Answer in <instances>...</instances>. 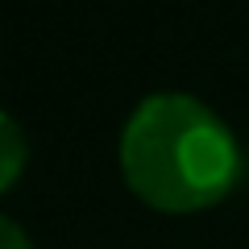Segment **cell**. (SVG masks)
<instances>
[{
  "label": "cell",
  "instance_id": "6da1fadb",
  "mask_svg": "<svg viewBox=\"0 0 249 249\" xmlns=\"http://www.w3.org/2000/svg\"><path fill=\"white\" fill-rule=\"evenodd\" d=\"M121 175L154 212H204L237 187L241 145L204 100L158 91L121 129Z\"/></svg>",
  "mask_w": 249,
  "mask_h": 249
},
{
  "label": "cell",
  "instance_id": "7a4b0ae2",
  "mask_svg": "<svg viewBox=\"0 0 249 249\" xmlns=\"http://www.w3.org/2000/svg\"><path fill=\"white\" fill-rule=\"evenodd\" d=\"M25 162H29V142L21 133V124L0 108V196L17 187V178L25 175Z\"/></svg>",
  "mask_w": 249,
  "mask_h": 249
},
{
  "label": "cell",
  "instance_id": "3957f363",
  "mask_svg": "<svg viewBox=\"0 0 249 249\" xmlns=\"http://www.w3.org/2000/svg\"><path fill=\"white\" fill-rule=\"evenodd\" d=\"M0 249H34L29 232L21 229L13 216H4V212H0Z\"/></svg>",
  "mask_w": 249,
  "mask_h": 249
}]
</instances>
